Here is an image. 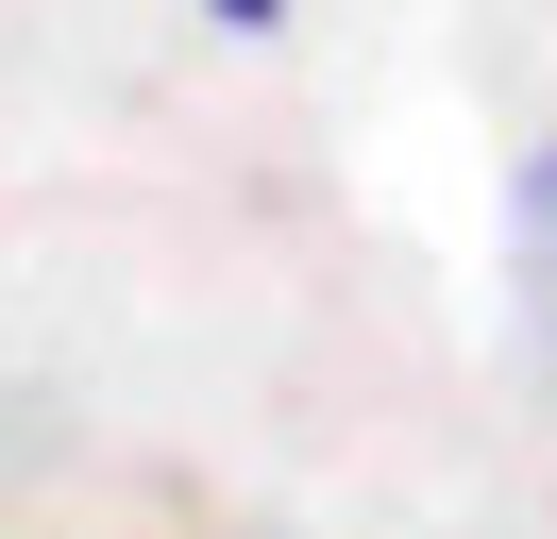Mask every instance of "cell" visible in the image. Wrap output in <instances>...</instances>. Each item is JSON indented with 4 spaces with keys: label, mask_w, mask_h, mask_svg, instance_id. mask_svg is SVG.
I'll return each mask as SVG.
<instances>
[{
    "label": "cell",
    "mask_w": 557,
    "mask_h": 539,
    "mask_svg": "<svg viewBox=\"0 0 557 539\" xmlns=\"http://www.w3.org/2000/svg\"><path fill=\"white\" fill-rule=\"evenodd\" d=\"M203 17H237V34H287V0H203Z\"/></svg>",
    "instance_id": "obj_1"
}]
</instances>
